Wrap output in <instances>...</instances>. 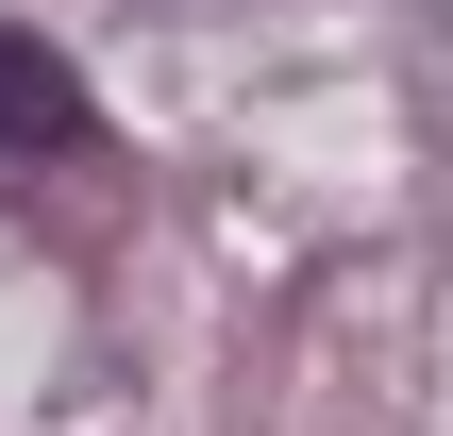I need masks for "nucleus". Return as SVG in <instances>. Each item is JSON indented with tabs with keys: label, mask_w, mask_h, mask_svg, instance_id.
<instances>
[{
	"label": "nucleus",
	"mask_w": 453,
	"mask_h": 436,
	"mask_svg": "<svg viewBox=\"0 0 453 436\" xmlns=\"http://www.w3.org/2000/svg\"><path fill=\"white\" fill-rule=\"evenodd\" d=\"M50 151H84V67L0 17V168H50Z\"/></svg>",
	"instance_id": "1"
}]
</instances>
